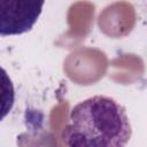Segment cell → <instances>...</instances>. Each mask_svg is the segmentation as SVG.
<instances>
[{
    "mask_svg": "<svg viewBox=\"0 0 147 147\" xmlns=\"http://www.w3.org/2000/svg\"><path fill=\"white\" fill-rule=\"evenodd\" d=\"M45 0H0V36L30 31L38 21Z\"/></svg>",
    "mask_w": 147,
    "mask_h": 147,
    "instance_id": "2",
    "label": "cell"
},
{
    "mask_svg": "<svg viewBox=\"0 0 147 147\" xmlns=\"http://www.w3.org/2000/svg\"><path fill=\"white\" fill-rule=\"evenodd\" d=\"M132 134L125 108L107 95H94L77 103L62 132L67 146L122 147Z\"/></svg>",
    "mask_w": 147,
    "mask_h": 147,
    "instance_id": "1",
    "label": "cell"
},
{
    "mask_svg": "<svg viewBox=\"0 0 147 147\" xmlns=\"http://www.w3.org/2000/svg\"><path fill=\"white\" fill-rule=\"evenodd\" d=\"M15 102V90L6 70L0 67V122L9 114Z\"/></svg>",
    "mask_w": 147,
    "mask_h": 147,
    "instance_id": "3",
    "label": "cell"
}]
</instances>
